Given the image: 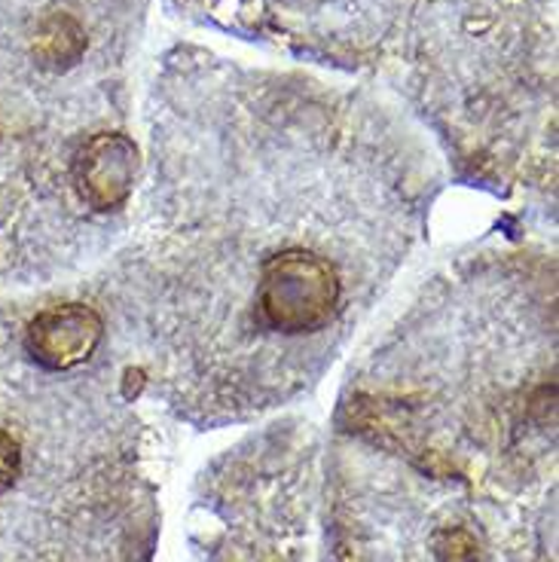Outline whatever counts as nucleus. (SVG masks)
Segmentation results:
<instances>
[{
    "label": "nucleus",
    "mask_w": 559,
    "mask_h": 562,
    "mask_svg": "<svg viewBox=\"0 0 559 562\" xmlns=\"http://www.w3.org/2000/svg\"><path fill=\"white\" fill-rule=\"evenodd\" d=\"M444 187L385 104L178 53L132 229L83 279L128 385L197 431L294 404L389 294Z\"/></svg>",
    "instance_id": "1"
},
{
    "label": "nucleus",
    "mask_w": 559,
    "mask_h": 562,
    "mask_svg": "<svg viewBox=\"0 0 559 562\" xmlns=\"http://www.w3.org/2000/svg\"><path fill=\"white\" fill-rule=\"evenodd\" d=\"M138 394L86 281L0 296V562H154Z\"/></svg>",
    "instance_id": "3"
},
{
    "label": "nucleus",
    "mask_w": 559,
    "mask_h": 562,
    "mask_svg": "<svg viewBox=\"0 0 559 562\" xmlns=\"http://www.w3.org/2000/svg\"><path fill=\"white\" fill-rule=\"evenodd\" d=\"M322 437L303 419L269 422L202 468L190 538L205 562H309L322 505Z\"/></svg>",
    "instance_id": "6"
},
{
    "label": "nucleus",
    "mask_w": 559,
    "mask_h": 562,
    "mask_svg": "<svg viewBox=\"0 0 559 562\" xmlns=\"http://www.w3.org/2000/svg\"><path fill=\"white\" fill-rule=\"evenodd\" d=\"M331 428L557 505V251L492 245L437 269L351 367Z\"/></svg>",
    "instance_id": "2"
},
{
    "label": "nucleus",
    "mask_w": 559,
    "mask_h": 562,
    "mask_svg": "<svg viewBox=\"0 0 559 562\" xmlns=\"http://www.w3.org/2000/svg\"><path fill=\"white\" fill-rule=\"evenodd\" d=\"M324 562H557V505L440 474L331 428Z\"/></svg>",
    "instance_id": "5"
},
{
    "label": "nucleus",
    "mask_w": 559,
    "mask_h": 562,
    "mask_svg": "<svg viewBox=\"0 0 559 562\" xmlns=\"http://www.w3.org/2000/svg\"><path fill=\"white\" fill-rule=\"evenodd\" d=\"M135 0H0V284L56 288L132 229Z\"/></svg>",
    "instance_id": "4"
}]
</instances>
